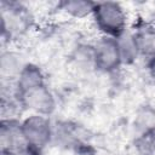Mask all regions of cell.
I'll return each mask as SVG.
<instances>
[{
	"label": "cell",
	"instance_id": "cell-1",
	"mask_svg": "<svg viewBox=\"0 0 155 155\" xmlns=\"http://www.w3.org/2000/svg\"><path fill=\"white\" fill-rule=\"evenodd\" d=\"M92 19L102 36L117 40L128 31L126 10L117 1H96Z\"/></svg>",
	"mask_w": 155,
	"mask_h": 155
},
{
	"label": "cell",
	"instance_id": "cell-8",
	"mask_svg": "<svg viewBox=\"0 0 155 155\" xmlns=\"http://www.w3.org/2000/svg\"><path fill=\"white\" fill-rule=\"evenodd\" d=\"M96 1L90 0H63L59 1L57 7L67 16L75 19H84L86 17H92Z\"/></svg>",
	"mask_w": 155,
	"mask_h": 155
},
{
	"label": "cell",
	"instance_id": "cell-6",
	"mask_svg": "<svg viewBox=\"0 0 155 155\" xmlns=\"http://www.w3.org/2000/svg\"><path fill=\"white\" fill-rule=\"evenodd\" d=\"M131 34L137 44L140 56L148 58L155 53V24L143 19L133 27Z\"/></svg>",
	"mask_w": 155,
	"mask_h": 155
},
{
	"label": "cell",
	"instance_id": "cell-9",
	"mask_svg": "<svg viewBox=\"0 0 155 155\" xmlns=\"http://www.w3.org/2000/svg\"><path fill=\"white\" fill-rule=\"evenodd\" d=\"M25 62H22L21 57L17 53L12 51L2 52L0 58V73L2 79L15 82Z\"/></svg>",
	"mask_w": 155,
	"mask_h": 155
},
{
	"label": "cell",
	"instance_id": "cell-12",
	"mask_svg": "<svg viewBox=\"0 0 155 155\" xmlns=\"http://www.w3.org/2000/svg\"><path fill=\"white\" fill-rule=\"evenodd\" d=\"M147 68H148L149 73H150L153 76H155V53L148 57V61H147Z\"/></svg>",
	"mask_w": 155,
	"mask_h": 155
},
{
	"label": "cell",
	"instance_id": "cell-11",
	"mask_svg": "<svg viewBox=\"0 0 155 155\" xmlns=\"http://www.w3.org/2000/svg\"><path fill=\"white\" fill-rule=\"evenodd\" d=\"M139 155H155V126L145 128L134 140Z\"/></svg>",
	"mask_w": 155,
	"mask_h": 155
},
{
	"label": "cell",
	"instance_id": "cell-3",
	"mask_svg": "<svg viewBox=\"0 0 155 155\" xmlns=\"http://www.w3.org/2000/svg\"><path fill=\"white\" fill-rule=\"evenodd\" d=\"M15 91V90H13ZM15 97L22 109L29 110L30 114L51 116L57 109V99L47 84L39 85L24 91L16 92Z\"/></svg>",
	"mask_w": 155,
	"mask_h": 155
},
{
	"label": "cell",
	"instance_id": "cell-10",
	"mask_svg": "<svg viewBox=\"0 0 155 155\" xmlns=\"http://www.w3.org/2000/svg\"><path fill=\"white\" fill-rule=\"evenodd\" d=\"M117 44H119V50H120L124 65H131L138 59V57H140L139 50L137 47V44L131 31H127L121 38H119Z\"/></svg>",
	"mask_w": 155,
	"mask_h": 155
},
{
	"label": "cell",
	"instance_id": "cell-2",
	"mask_svg": "<svg viewBox=\"0 0 155 155\" xmlns=\"http://www.w3.org/2000/svg\"><path fill=\"white\" fill-rule=\"evenodd\" d=\"M22 131L28 143L27 155H42L54 140V126L48 116L29 114L22 120Z\"/></svg>",
	"mask_w": 155,
	"mask_h": 155
},
{
	"label": "cell",
	"instance_id": "cell-7",
	"mask_svg": "<svg viewBox=\"0 0 155 155\" xmlns=\"http://www.w3.org/2000/svg\"><path fill=\"white\" fill-rule=\"evenodd\" d=\"M44 84H46L44 70L33 62H25L16 81L13 82V90L16 92H19Z\"/></svg>",
	"mask_w": 155,
	"mask_h": 155
},
{
	"label": "cell",
	"instance_id": "cell-5",
	"mask_svg": "<svg viewBox=\"0 0 155 155\" xmlns=\"http://www.w3.org/2000/svg\"><path fill=\"white\" fill-rule=\"evenodd\" d=\"M0 148L2 155H27L28 143L22 131V120L1 117Z\"/></svg>",
	"mask_w": 155,
	"mask_h": 155
},
{
	"label": "cell",
	"instance_id": "cell-4",
	"mask_svg": "<svg viewBox=\"0 0 155 155\" xmlns=\"http://www.w3.org/2000/svg\"><path fill=\"white\" fill-rule=\"evenodd\" d=\"M122 64L116 39L101 36L93 44V68L103 74H113Z\"/></svg>",
	"mask_w": 155,
	"mask_h": 155
}]
</instances>
